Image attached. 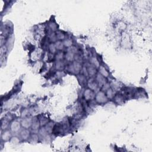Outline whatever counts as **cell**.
<instances>
[{"label":"cell","mask_w":152,"mask_h":152,"mask_svg":"<svg viewBox=\"0 0 152 152\" xmlns=\"http://www.w3.org/2000/svg\"><path fill=\"white\" fill-rule=\"evenodd\" d=\"M63 44H64V47H66V48H70V47L72 46L73 45V41L70 38H67V39H65L63 41Z\"/></svg>","instance_id":"cell-23"},{"label":"cell","mask_w":152,"mask_h":152,"mask_svg":"<svg viewBox=\"0 0 152 152\" xmlns=\"http://www.w3.org/2000/svg\"><path fill=\"white\" fill-rule=\"evenodd\" d=\"M39 120V122H40V124H41V127L45 126V125L48 124V122H49L48 118H46V117H44V116L42 117L41 118H40Z\"/></svg>","instance_id":"cell-28"},{"label":"cell","mask_w":152,"mask_h":152,"mask_svg":"<svg viewBox=\"0 0 152 152\" xmlns=\"http://www.w3.org/2000/svg\"><path fill=\"white\" fill-rule=\"evenodd\" d=\"M111 88V85L109 83L106 82L105 84H104V86L102 87V91H106V90H108L109 88Z\"/></svg>","instance_id":"cell-31"},{"label":"cell","mask_w":152,"mask_h":152,"mask_svg":"<svg viewBox=\"0 0 152 152\" xmlns=\"http://www.w3.org/2000/svg\"><path fill=\"white\" fill-rule=\"evenodd\" d=\"M67 51V52H71L74 55L77 54V53H79V50H78V48H77V47H75V46H73V45L72 46L70 47V48H68Z\"/></svg>","instance_id":"cell-29"},{"label":"cell","mask_w":152,"mask_h":152,"mask_svg":"<svg viewBox=\"0 0 152 152\" xmlns=\"http://www.w3.org/2000/svg\"><path fill=\"white\" fill-rule=\"evenodd\" d=\"M90 64L93 66L95 67L96 68H98L100 67V62L99 60L97 59L96 57H91L90 59Z\"/></svg>","instance_id":"cell-17"},{"label":"cell","mask_w":152,"mask_h":152,"mask_svg":"<svg viewBox=\"0 0 152 152\" xmlns=\"http://www.w3.org/2000/svg\"><path fill=\"white\" fill-rule=\"evenodd\" d=\"M95 80L97 83L98 85H99V88H102V87L104 86V84H105L107 82L106 78L104 77V76L100 74V73L96 74L95 77Z\"/></svg>","instance_id":"cell-8"},{"label":"cell","mask_w":152,"mask_h":152,"mask_svg":"<svg viewBox=\"0 0 152 152\" xmlns=\"http://www.w3.org/2000/svg\"><path fill=\"white\" fill-rule=\"evenodd\" d=\"M98 68H99V73H100V74L102 75L105 78L109 77V71L104 66H100V67Z\"/></svg>","instance_id":"cell-14"},{"label":"cell","mask_w":152,"mask_h":152,"mask_svg":"<svg viewBox=\"0 0 152 152\" xmlns=\"http://www.w3.org/2000/svg\"><path fill=\"white\" fill-rule=\"evenodd\" d=\"M77 79L78 81L79 82L80 84L82 85V86H84V84H87V79H86V77L83 74H79L77 75Z\"/></svg>","instance_id":"cell-21"},{"label":"cell","mask_w":152,"mask_h":152,"mask_svg":"<svg viewBox=\"0 0 152 152\" xmlns=\"http://www.w3.org/2000/svg\"><path fill=\"white\" fill-rule=\"evenodd\" d=\"M55 45L56 46L57 51H62L64 50V46L63 44V42L61 41H57L55 42Z\"/></svg>","instance_id":"cell-25"},{"label":"cell","mask_w":152,"mask_h":152,"mask_svg":"<svg viewBox=\"0 0 152 152\" xmlns=\"http://www.w3.org/2000/svg\"><path fill=\"white\" fill-rule=\"evenodd\" d=\"M48 39L51 43H55V42L58 41L57 36H56L55 32H53L52 31H50V32L49 33L48 36Z\"/></svg>","instance_id":"cell-20"},{"label":"cell","mask_w":152,"mask_h":152,"mask_svg":"<svg viewBox=\"0 0 152 152\" xmlns=\"http://www.w3.org/2000/svg\"><path fill=\"white\" fill-rule=\"evenodd\" d=\"M74 56L75 55L73 54V53H72L71 52H67V53L65 54L64 58L66 59L67 61L71 62L74 61Z\"/></svg>","instance_id":"cell-18"},{"label":"cell","mask_w":152,"mask_h":152,"mask_svg":"<svg viewBox=\"0 0 152 152\" xmlns=\"http://www.w3.org/2000/svg\"><path fill=\"white\" fill-rule=\"evenodd\" d=\"M56 33V36H57V39L58 41H63L66 38V34L64 33L61 30H57V32H55Z\"/></svg>","instance_id":"cell-22"},{"label":"cell","mask_w":152,"mask_h":152,"mask_svg":"<svg viewBox=\"0 0 152 152\" xmlns=\"http://www.w3.org/2000/svg\"><path fill=\"white\" fill-rule=\"evenodd\" d=\"M87 85H88V88H89L91 90H93L94 91H96L98 89H99V85H98L95 79L91 77L89 80H88L87 82Z\"/></svg>","instance_id":"cell-5"},{"label":"cell","mask_w":152,"mask_h":152,"mask_svg":"<svg viewBox=\"0 0 152 152\" xmlns=\"http://www.w3.org/2000/svg\"><path fill=\"white\" fill-rule=\"evenodd\" d=\"M10 126L9 124V121L5 118V119L1 120V129L2 130H5L6 128Z\"/></svg>","instance_id":"cell-27"},{"label":"cell","mask_w":152,"mask_h":152,"mask_svg":"<svg viewBox=\"0 0 152 152\" xmlns=\"http://www.w3.org/2000/svg\"><path fill=\"white\" fill-rule=\"evenodd\" d=\"M65 55L64 54L63 52H59L57 53L55 55V59L56 61H62L64 59Z\"/></svg>","instance_id":"cell-30"},{"label":"cell","mask_w":152,"mask_h":152,"mask_svg":"<svg viewBox=\"0 0 152 152\" xmlns=\"http://www.w3.org/2000/svg\"><path fill=\"white\" fill-rule=\"evenodd\" d=\"M113 99L114 100L115 104H117V105H122L124 103L125 97L122 94H117V95H115Z\"/></svg>","instance_id":"cell-11"},{"label":"cell","mask_w":152,"mask_h":152,"mask_svg":"<svg viewBox=\"0 0 152 152\" xmlns=\"http://www.w3.org/2000/svg\"><path fill=\"white\" fill-rule=\"evenodd\" d=\"M32 123V118L28 117L23 118L21 121V127L27 129L31 128Z\"/></svg>","instance_id":"cell-6"},{"label":"cell","mask_w":152,"mask_h":152,"mask_svg":"<svg viewBox=\"0 0 152 152\" xmlns=\"http://www.w3.org/2000/svg\"><path fill=\"white\" fill-rule=\"evenodd\" d=\"M82 68L83 66L81 63L74 61L68 66V71L74 74H79L82 71Z\"/></svg>","instance_id":"cell-1"},{"label":"cell","mask_w":152,"mask_h":152,"mask_svg":"<svg viewBox=\"0 0 152 152\" xmlns=\"http://www.w3.org/2000/svg\"><path fill=\"white\" fill-rule=\"evenodd\" d=\"M48 50L51 54H55L57 52V48L55 45L54 43H51L48 45Z\"/></svg>","instance_id":"cell-24"},{"label":"cell","mask_w":152,"mask_h":152,"mask_svg":"<svg viewBox=\"0 0 152 152\" xmlns=\"http://www.w3.org/2000/svg\"><path fill=\"white\" fill-rule=\"evenodd\" d=\"M40 139L39 134L37 133H33L31 134L29 138L28 139V141L31 143H36L38 142V141Z\"/></svg>","instance_id":"cell-15"},{"label":"cell","mask_w":152,"mask_h":152,"mask_svg":"<svg viewBox=\"0 0 152 152\" xmlns=\"http://www.w3.org/2000/svg\"><path fill=\"white\" fill-rule=\"evenodd\" d=\"M105 94L106 95L107 97L108 98V99H113V98L115 96V91L113 90L111 88H109L108 90H106Z\"/></svg>","instance_id":"cell-16"},{"label":"cell","mask_w":152,"mask_h":152,"mask_svg":"<svg viewBox=\"0 0 152 152\" xmlns=\"http://www.w3.org/2000/svg\"><path fill=\"white\" fill-rule=\"evenodd\" d=\"M30 135V131L29 130V129L27 128H23V129H21L19 133L20 138L22 140H28Z\"/></svg>","instance_id":"cell-9"},{"label":"cell","mask_w":152,"mask_h":152,"mask_svg":"<svg viewBox=\"0 0 152 152\" xmlns=\"http://www.w3.org/2000/svg\"><path fill=\"white\" fill-rule=\"evenodd\" d=\"M54 126H55V124H53V122L49 121L48 124L44 126L49 134H50L51 133H52V130H53V127H54Z\"/></svg>","instance_id":"cell-19"},{"label":"cell","mask_w":152,"mask_h":152,"mask_svg":"<svg viewBox=\"0 0 152 152\" xmlns=\"http://www.w3.org/2000/svg\"><path fill=\"white\" fill-rule=\"evenodd\" d=\"M10 129L13 133H18L20 130L21 124V122L18 121L17 120H14L10 124Z\"/></svg>","instance_id":"cell-4"},{"label":"cell","mask_w":152,"mask_h":152,"mask_svg":"<svg viewBox=\"0 0 152 152\" xmlns=\"http://www.w3.org/2000/svg\"><path fill=\"white\" fill-rule=\"evenodd\" d=\"M48 27H49V29H50L51 31H52L53 32H56L58 30L57 29V24H56L54 22L51 21L48 24Z\"/></svg>","instance_id":"cell-26"},{"label":"cell","mask_w":152,"mask_h":152,"mask_svg":"<svg viewBox=\"0 0 152 152\" xmlns=\"http://www.w3.org/2000/svg\"><path fill=\"white\" fill-rule=\"evenodd\" d=\"M40 127H41V124H40L39 120L37 117H34L32 118V126H31V128L33 131H37L40 128Z\"/></svg>","instance_id":"cell-10"},{"label":"cell","mask_w":152,"mask_h":152,"mask_svg":"<svg viewBox=\"0 0 152 152\" xmlns=\"http://www.w3.org/2000/svg\"><path fill=\"white\" fill-rule=\"evenodd\" d=\"M95 91L91 90L89 88L86 89L83 92V97L85 100L86 101H91V100H95Z\"/></svg>","instance_id":"cell-3"},{"label":"cell","mask_w":152,"mask_h":152,"mask_svg":"<svg viewBox=\"0 0 152 152\" xmlns=\"http://www.w3.org/2000/svg\"><path fill=\"white\" fill-rule=\"evenodd\" d=\"M12 132L10 129H5L1 134V140L3 142H7L11 140L12 137Z\"/></svg>","instance_id":"cell-7"},{"label":"cell","mask_w":152,"mask_h":152,"mask_svg":"<svg viewBox=\"0 0 152 152\" xmlns=\"http://www.w3.org/2000/svg\"><path fill=\"white\" fill-rule=\"evenodd\" d=\"M65 62L62 61H56L55 63V68L58 71H62L66 68Z\"/></svg>","instance_id":"cell-13"},{"label":"cell","mask_w":152,"mask_h":152,"mask_svg":"<svg viewBox=\"0 0 152 152\" xmlns=\"http://www.w3.org/2000/svg\"><path fill=\"white\" fill-rule=\"evenodd\" d=\"M108 98L107 97L105 92L104 91H99L96 93L95 100L98 104L104 105L108 101Z\"/></svg>","instance_id":"cell-2"},{"label":"cell","mask_w":152,"mask_h":152,"mask_svg":"<svg viewBox=\"0 0 152 152\" xmlns=\"http://www.w3.org/2000/svg\"><path fill=\"white\" fill-rule=\"evenodd\" d=\"M87 70H88V74L89 76H90L91 77H93L95 75H96L97 74V68L95 67L92 65H89L88 66H87Z\"/></svg>","instance_id":"cell-12"}]
</instances>
